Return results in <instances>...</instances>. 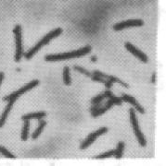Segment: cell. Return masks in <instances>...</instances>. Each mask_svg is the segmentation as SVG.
I'll list each match as a JSON object with an SVG mask.
<instances>
[{
	"instance_id": "8992f818",
	"label": "cell",
	"mask_w": 166,
	"mask_h": 166,
	"mask_svg": "<svg viewBox=\"0 0 166 166\" xmlns=\"http://www.w3.org/2000/svg\"><path fill=\"white\" fill-rule=\"evenodd\" d=\"M108 132V128L107 127H100L99 129H98L97 131H95V132H93V133H91L90 135H88V137L84 139L83 141V143L80 145V149H87L89 146L91 145L99 136H101V135H103L105 133H107Z\"/></svg>"
},
{
	"instance_id": "e0dca14e",
	"label": "cell",
	"mask_w": 166,
	"mask_h": 166,
	"mask_svg": "<svg viewBox=\"0 0 166 166\" xmlns=\"http://www.w3.org/2000/svg\"><path fill=\"white\" fill-rule=\"evenodd\" d=\"M111 156H114V149H111V150H109L105 153L99 154V155L96 156L95 159H107V158H110Z\"/></svg>"
},
{
	"instance_id": "3957f363",
	"label": "cell",
	"mask_w": 166,
	"mask_h": 166,
	"mask_svg": "<svg viewBox=\"0 0 166 166\" xmlns=\"http://www.w3.org/2000/svg\"><path fill=\"white\" fill-rule=\"evenodd\" d=\"M129 113H130V122L132 124L133 130L135 132V135H136V137L138 140V143L140 144V146L145 147L147 145V141H146L143 133L141 132V130L139 128V124H138V121H137V115H136V112L133 108H131Z\"/></svg>"
},
{
	"instance_id": "4fadbf2b",
	"label": "cell",
	"mask_w": 166,
	"mask_h": 166,
	"mask_svg": "<svg viewBox=\"0 0 166 166\" xmlns=\"http://www.w3.org/2000/svg\"><path fill=\"white\" fill-rule=\"evenodd\" d=\"M29 130H30V122L29 120H24V124L22 127V131H21V140L25 141L28 139L29 138Z\"/></svg>"
},
{
	"instance_id": "d6986e66",
	"label": "cell",
	"mask_w": 166,
	"mask_h": 166,
	"mask_svg": "<svg viewBox=\"0 0 166 166\" xmlns=\"http://www.w3.org/2000/svg\"><path fill=\"white\" fill-rule=\"evenodd\" d=\"M73 69L76 70V71H78V72H80V73H82V74H84V75L87 76V77H91V76H92V74H91L90 72H88L86 69H84L83 67L80 66H74Z\"/></svg>"
},
{
	"instance_id": "ac0fdd59",
	"label": "cell",
	"mask_w": 166,
	"mask_h": 166,
	"mask_svg": "<svg viewBox=\"0 0 166 166\" xmlns=\"http://www.w3.org/2000/svg\"><path fill=\"white\" fill-rule=\"evenodd\" d=\"M0 153L1 154H3L5 157H8V158H9V159H15V156L13 155V154H11L5 147H3V146H0Z\"/></svg>"
},
{
	"instance_id": "9a60e30c",
	"label": "cell",
	"mask_w": 166,
	"mask_h": 166,
	"mask_svg": "<svg viewBox=\"0 0 166 166\" xmlns=\"http://www.w3.org/2000/svg\"><path fill=\"white\" fill-rule=\"evenodd\" d=\"M125 142L123 141H120L117 147H116V149H114V156L116 159H121L123 157V154H124V150H125Z\"/></svg>"
},
{
	"instance_id": "ba28073f",
	"label": "cell",
	"mask_w": 166,
	"mask_h": 166,
	"mask_svg": "<svg viewBox=\"0 0 166 166\" xmlns=\"http://www.w3.org/2000/svg\"><path fill=\"white\" fill-rule=\"evenodd\" d=\"M125 48L127 49V51H129L132 55H134L135 56H137L140 61H142L143 63H147L148 59L147 55L144 54L143 52H141L140 50H138L136 46H134L132 43L130 42H126L125 43Z\"/></svg>"
},
{
	"instance_id": "83f0119b",
	"label": "cell",
	"mask_w": 166,
	"mask_h": 166,
	"mask_svg": "<svg viewBox=\"0 0 166 166\" xmlns=\"http://www.w3.org/2000/svg\"><path fill=\"white\" fill-rule=\"evenodd\" d=\"M91 61H92V62L97 61V57H96V56H92V57H91Z\"/></svg>"
},
{
	"instance_id": "7c38bea8",
	"label": "cell",
	"mask_w": 166,
	"mask_h": 166,
	"mask_svg": "<svg viewBox=\"0 0 166 166\" xmlns=\"http://www.w3.org/2000/svg\"><path fill=\"white\" fill-rule=\"evenodd\" d=\"M46 115V112H37V113H31L28 115H25L21 117V119L24 120H31V119H42Z\"/></svg>"
},
{
	"instance_id": "52a82bcc",
	"label": "cell",
	"mask_w": 166,
	"mask_h": 166,
	"mask_svg": "<svg viewBox=\"0 0 166 166\" xmlns=\"http://www.w3.org/2000/svg\"><path fill=\"white\" fill-rule=\"evenodd\" d=\"M144 25V21L142 20H128V21H122L119 23H116L113 26V30L114 31H122L127 28H131V27H140Z\"/></svg>"
},
{
	"instance_id": "7a4b0ae2",
	"label": "cell",
	"mask_w": 166,
	"mask_h": 166,
	"mask_svg": "<svg viewBox=\"0 0 166 166\" xmlns=\"http://www.w3.org/2000/svg\"><path fill=\"white\" fill-rule=\"evenodd\" d=\"M62 33V28H58V29H55L54 31H52V32H48L46 36H44V38L42 39L41 41L38 42L33 48H31L26 54H24V57L27 59V60H29V59H31L40 49H41L42 47L44 46V45H46V44H47L49 42L51 41L52 39H54V38H56V37H58V36H60L61 34Z\"/></svg>"
},
{
	"instance_id": "6da1fadb",
	"label": "cell",
	"mask_w": 166,
	"mask_h": 166,
	"mask_svg": "<svg viewBox=\"0 0 166 166\" xmlns=\"http://www.w3.org/2000/svg\"><path fill=\"white\" fill-rule=\"evenodd\" d=\"M91 52V46L86 45L83 48L69 52V53H62V54H55V55H47L45 56V60L47 62H56V61H62L67 59H72V58H78L83 56Z\"/></svg>"
},
{
	"instance_id": "5bb4252c",
	"label": "cell",
	"mask_w": 166,
	"mask_h": 166,
	"mask_svg": "<svg viewBox=\"0 0 166 166\" xmlns=\"http://www.w3.org/2000/svg\"><path fill=\"white\" fill-rule=\"evenodd\" d=\"M46 124V121H44V120H42V119H39L38 126H37V128L35 129V132L33 133V135H32L33 139H36L41 135L42 131H43V129L45 128Z\"/></svg>"
},
{
	"instance_id": "9c48e42d",
	"label": "cell",
	"mask_w": 166,
	"mask_h": 166,
	"mask_svg": "<svg viewBox=\"0 0 166 166\" xmlns=\"http://www.w3.org/2000/svg\"><path fill=\"white\" fill-rule=\"evenodd\" d=\"M121 99L123 100V102H126V103H128V104H132L140 114H145L144 108L137 102V100H136L133 96H130V95H128V94H123V96H122Z\"/></svg>"
},
{
	"instance_id": "30bf717a",
	"label": "cell",
	"mask_w": 166,
	"mask_h": 166,
	"mask_svg": "<svg viewBox=\"0 0 166 166\" xmlns=\"http://www.w3.org/2000/svg\"><path fill=\"white\" fill-rule=\"evenodd\" d=\"M14 103H15L14 101H8V104L6 106L5 111L3 112V114L1 115V117H0V127H2L5 124V123H6L8 115V114H9V112H10V110H11Z\"/></svg>"
},
{
	"instance_id": "7402d4cb",
	"label": "cell",
	"mask_w": 166,
	"mask_h": 166,
	"mask_svg": "<svg viewBox=\"0 0 166 166\" xmlns=\"http://www.w3.org/2000/svg\"><path fill=\"white\" fill-rule=\"evenodd\" d=\"M93 75H94V76H97V77H99V78H102V79H105V80H106L107 77H108V75L104 74V73L99 71V70H95V71L93 72Z\"/></svg>"
},
{
	"instance_id": "4316f807",
	"label": "cell",
	"mask_w": 166,
	"mask_h": 166,
	"mask_svg": "<svg viewBox=\"0 0 166 166\" xmlns=\"http://www.w3.org/2000/svg\"><path fill=\"white\" fill-rule=\"evenodd\" d=\"M156 80V74L155 73H153V75H152V81H151V82L152 83H155V81Z\"/></svg>"
},
{
	"instance_id": "8fae6325",
	"label": "cell",
	"mask_w": 166,
	"mask_h": 166,
	"mask_svg": "<svg viewBox=\"0 0 166 166\" xmlns=\"http://www.w3.org/2000/svg\"><path fill=\"white\" fill-rule=\"evenodd\" d=\"M112 105H114L113 103H112V101L109 99V100H108V102L106 103V104L104 105L103 107H100L99 109H98V110H96V111L92 112V113H91V115H92V116H93V117H98V116H99V115H103L104 113H105L107 110H109L110 107H112Z\"/></svg>"
},
{
	"instance_id": "d4e9b609",
	"label": "cell",
	"mask_w": 166,
	"mask_h": 166,
	"mask_svg": "<svg viewBox=\"0 0 166 166\" xmlns=\"http://www.w3.org/2000/svg\"><path fill=\"white\" fill-rule=\"evenodd\" d=\"M104 84H105V86H106V88H107V89H110V88H111V86H112V84H113V83L107 80V81H106V82L104 83Z\"/></svg>"
},
{
	"instance_id": "484cf974",
	"label": "cell",
	"mask_w": 166,
	"mask_h": 166,
	"mask_svg": "<svg viewBox=\"0 0 166 166\" xmlns=\"http://www.w3.org/2000/svg\"><path fill=\"white\" fill-rule=\"evenodd\" d=\"M3 80H4V73H3V72H0V86H1V84H2Z\"/></svg>"
},
{
	"instance_id": "cb8c5ba5",
	"label": "cell",
	"mask_w": 166,
	"mask_h": 166,
	"mask_svg": "<svg viewBox=\"0 0 166 166\" xmlns=\"http://www.w3.org/2000/svg\"><path fill=\"white\" fill-rule=\"evenodd\" d=\"M100 107H101V103L93 104V106H92V107H91V109H90V112L92 113V112H94V111H96V110L99 109Z\"/></svg>"
},
{
	"instance_id": "277c9868",
	"label": "cell",
	"mask_w": 166,
	"mask_h": 166,
	"mask_svg": "<svg viewBox=\"0 0 166 166\" xmlns=\"http://www.w3.org/2000/svg\"><path fill=\"white\" fill-rule=\"evenodd\" d=\"M13 32L15 34V41H16V54L14 60L16 62H20L23 56V45H22V32H21V27L20 25H17Z\"/></svg>"
},
{
	"instance_id": "ffe728a7",
	"label": "cell",
	"mask_w": 166,
	"mask_h": 166,
	"mask_svg": "<svg viewBox=\"0 0 166 166\" xmlns=\"http://www.w3.org/2000/svg\"><path fill=\"white\" fill-rule=\"evenodd\" d=\"M104 99H105V96H104V94L102 93V94L97 95L96 97L92 98V100H91V103H92V104H99V103H101V102L103 101Z\"/></svg>"
},
{
	"instance_id": "5b68a950",
	"label": "cell",
	"mask_w": 166,
	"mask_h": 166,
	"mask_svg": "<svg viewBox=\"0 0 166 166\" xmlns=\"http://www.w3.org/2000/svg\"><path fill=\"white\" fill-rule=\"evenodd\" d=\"M39 84V81H37V80H35V81H32L30 83H28V84H26L25 86H23L22 88H21L19 90H17V91H15V92H13V93H11L10 95H8V96H7V97H5L3 100L4 101H16L21 95L22 94H24L25 92H27L28 90H32L33 88H35L37 85Z\"/></svg>"
},
{
	"instance_id": "44dd1931",
	"label": "cell",
	"mask_w": 166,
	"mask_h": 166,
	"mask_svg": "<svg viewBox=\"0 0 166 166\" xmlns=\"http://www.w3.org/2000/svg\"><path fill=\"white\" fill-rule=\"evenodd\" d=\"M110 100H111L112 101V103L113 104H117V105H121V104H123V100L121 99V98H119V97H116V96H112V97H110Z\"/></svg>"
},
{
	"instance_id": "603a6c76",
	"label": "cell",
	"mask_w": 166,
	"mask_h": 166,
	"mask_svg": "<svg viewBox=\"0 0 166 166\" xmlns=\"http://www.w3.org/2000/svg\"><path fill=\"white\" fill-rule=\"evenodd\" d=\"M91 78H92V81H98V82H100V83H105L106 82V81H107V80H105V79L99 78V77H97V76H94V75H92Z\"/></svg>"
},
{
	"instance_id": "2e32d148",
	"label": "cell",
	"mask_w": 166,
	"mask_h": 166,
	"mask_svg": "<svg viewBox=\"0 0 166 166\" xmlns=\"http://www.w3.org/2000/svg\"><path fill=\"white\" fill-rule=\"evenodd\" d=\"M63 82L65 85L69 86L72 84L71 77H70V68L69 66H64L63 68Z\"/></svg>"
}]
</instances>
